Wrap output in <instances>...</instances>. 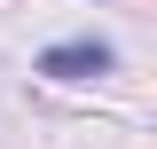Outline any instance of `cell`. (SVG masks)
<instances>
[{
	"instance_id": "6da1fadb",
	"label": "cell",
	"mask_w": 157,
	"mask_h": 149,
	"mask_svg": "<svg viewBox=\"0 0 157 149\" xmlns=\"http://www.w3.org/2000/svg\"><path fill=\"white\" fill-rule=\"evenodd\" d=\"M118 63L110 39H55V47H39V78H63V86H78V78H102Z\"/></svg>"
}]
</instances>
